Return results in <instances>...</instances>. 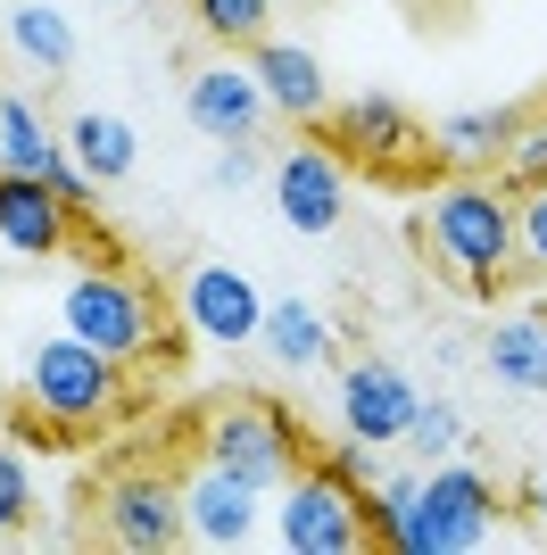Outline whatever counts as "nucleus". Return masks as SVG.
<instances>
[{
    "mask_svg": "<svg viewBox=\"0 0 547 555\" xmlns=\"http://www.w3.org/2000/svg\"><path fill=\"white\" fill-rule=\"evenodd\" d=\"M423 241L432 257L448 266L456 282H473V291H498V274L514 266V208H506V191L489 183H448L432 191V208H423Z\"/></svg>",
    "mask_w": 547,
    "mask_h": 555,
    "instance_id": "1",
    "label": "nucleus"
},
{
    "mask_svg": "<svg viewBox=\"0 0 547 555\" xmlns=\"http://www.w3.org/2000/svg\"><path fill=\"white\" fill-rule=\"evenodd\" d=\"M59 315H67L75 340H91L100 357H116V365H133V357L158 348V299H150L133 274H116V266L75 274L67 299H59Z\"/></svg>",
    "mask_w": 547,
    "mask_h": 555,
    "instance_id": "2",
    "label": "nucleus"
},
{
    "mask_svg": "<svg viewBox=\"0 0 547 555\" xmlns=\"http://www.w3.org/2000/svg\"><path fill=\"white\" fill-rule=\"evenodd\" d=\"M274 539L291 555H357V547H373L365 489L341 481L332 464H323V473H291V481H282V514H274Z\"/></svg>",
    "mask_w": 547,
    "mask_h": 555,
    "instance_id": "3",
    "label": "nucleus"
},
{
    "mask_svg": "<svg viewBox=\"0 0 547 555\" xmlns=\"http://www.w3.org/2000/svg\"><path fill=\"white\" fill-rule=\"evenodd\" d=\"M116 357H100L91 340H75V332H59V340H42L34 357H25V398H34V415L67 423V431H84V423H100L116 406Z\"/></svg>",
    "mask_w": 547,
    "mask_h": 555,
    "instance_id": "4",
    "label": "nucleus"
},
{
    "mask_svg": "<svg viewBox=\"0 0 547 555\" xmlns=\"http://www.w3.org/2000/svg\"><path fill=\"white\" fill-rule=\"evenodd\" d=\"M489 522H498V498H489V481L473 464H432L398 555H481L489 547Z\"/></svg>",
    "mask_w": 547,
    "mask_h": 555,
    "instance_id": "5",
    "label": "nucleus"
},
{
    "mask_svg": "<svg viewBox=\"0 0 547 555\" xmlns=\"http://www.w3.org/2000/svg\"><path fill=\"white\" fill-rule=\"evenodd\" d=\"M207 464H225V473H241L250 489H282L298 473V431L274 406H225V415L207 423Z\"/></svg>",
    "mask_w": 547,
    "mask_h": 555,
    "instance_id": "6",
    "label": "nucleus"
},
{
    "mask_svg": "<svg viewBox=\"0 0 547 555\" xmlns=\"http://www.w3.org/2000/svg\"><path fill=\"white\" fill-rule=\"evenodd\" d=\"M274 216H282L291 232H341L348 175H341V158H332L323 141H298V150L274 158Z\"/></svg>",
    "mask_w": 547,
    "mask_h": 555,
    "instance_id": "7",
    "label": "nucleus"
},
{
    "mask_svg": "<svg viewBox=\"0 0 547 555\" xmlns=\"http://www.w3.org/2000/svg\"><path fill=\"white\" fill-rule=\"evenodd\" d=\"M182 324L200 332V340H216V348H241V340L266 332V299H257L250 274H232V266L207 257V266L182 274Z\"/></svg>",
    "mask_w": 547,
    "mask_h": 555,
    "instance_id": "8",
    "label": "nucleus"
},
{
    "mask_svg": "<svg viewBox=\"0 0 547 555\" xmlns=\"http://www.w3.org/2000/svg\"><path fill=\"white\" fill-rule=\"evenodd\" d=\"M415 406H423V390H415L398 365H382V357H365V365L341 373V423L348 440H373V448H398L407 440Z\"/></svg>",
    "mask_w": 547,
    "mask_h": 555,
    "instance_id": "9",
    "label": "nucleus"
},
{
    "mask_svg": "<svg viewBox=\"0 0 547 555\" xmlns=\"http://www.w3.org/2000/svg\"><path fill=\"white\" fill-rule=\"evenodd\" d=\"M257 498H266V489H250L241 473L200 464V473L182 481V531L200 539V547H250L257 539Z\"/></svg>",
    "mask_w": 547,
    "mask_h": 555,
    "instance_id": "10",
    "label": "nucleus"
},
{
    "mask_svg": "<svg viewBox=\"0 0 547 555\" xmlns=\"http://www.w3.org/2000/svg\"><path fill=\"white\" fill-rule=\"evenodd\" d=\"M100 522H109L116 547H133V555H166L182 547V489L150 481V473H125V481L109 489V506H100Z\"/></svg>",
    "mask_w": 547,
    "mask_h": 555,
    "instance_id": "11",
    "label": "nucleus"
},
{
    "mask_svg": "<svg viewBox=\"0 0 547 555\" xmlns=\"http://www.w3.org/2000/svg\"><path fill=\"white\" fill-rule=\"evenodd\" d=\"M182 108H191V125H200L207 141H257L274 100L257 92L250 67H200V75H191V92H182Z\"/></svg>",
    "mask_w": 547,
    "mask_h": 555,
    "instance_id": "12",
    "label": "nucleus"
},
{
    "mask_svg": "<svg viewBox=\"0 0 547 555\" xmlns=\"http://www.w3.org/2000/svg\"><path fill=\"white\" fill-rule=\"evenodd\" d=\"M0 241L17 257H50L67 241V199L42 175H0Z\"/></svg>",
    "mask_w": 547,
    "mask_h": 555,
    "instance_id": "13",
    "label": "nucleus"
},
{
    "mask_svg": "<svg viewBox=\"0 0 547 555\" xmlns=\"http://www.w3.org/2000/svg\"><path fill=\"white\" fill-rule=\"evenodd\" d=\"M250 75H257V92H266V100H274L282 116H323V108H332V83H323V59H316L307 42H257Z\"/></svg>",
    "mask_w": 547,
    "mask_h": 555,
    "instance_id": "14",
    "label": "nucleus"
},
{
    "mask_svg": "<svg viewBox=\"0 0 547 555\" xmlns=\"http://www.w3.org/2000/svg\"><path fill=\"white\" fill-rule=\"evenodd\" d=\"M489 373H498L506 390H523V398H547V315L539 307L489 324Z\"/></svg>",
    "mask_w": 547,
    "mask_h": 555,
    "instance_id": "15",
    "label": "nucleus"
},
{
    "mask_svg": "<svg viewBox=\"0 0 547 555\" xmlns=\"http://www.w3.org/2000/svg\"><path fill=\"white\" fill-rule=\"evenodd\" d=\"M67 158L84 166L91 183H125V175H133V125L109 116V108L67 116Z\"/></svg>",
    "mask_w": 547,
    "mask_h": 555,
    "instance_id": "16",
    "label": "nucleus"
},
{
    "mask_svg": "<svg viewBox=\"0 0 547 555\" xmlns=\"http://www.w3.org/2000/svg\"><path fill=\"white\" fill-rule=\"evenodd\" d=\"M506 141H514V108H456L432 125V150L448 166H489L506 158Z\"/></svg>",
    "mask_w": 547,
    "mask_h": 555,
    "instance_id": "17",
    "label": "nucleus"
},
{
    "mask_svg": "<svg viewBox=\"0 0 547 555\" xmlns=\"http://www.w3.org/2000/svg\"><path fill=\"white\" fill-rule=\"evenodd\" d=\"M59 158V141H50L42 108L25 92H0V175H50Z\"/></svg>",
    "mask_w": 547,
    "mask_h": 555,
    "instance_id": "18",
    "label": "nucleus"
},
{
    "mask_svg": "<svg viewBox=\"0 0 547 555\" xmlns=\"http://www.w3.org/2000/svg\"><path fill=\"white\" fill-rule=\"evenodd\" d=\"M9 50L34 59L42 75H59V67H75V25L50 0H25V9H9Z\"/></svg>",
    "mask_w": 547,
    "mask_h": 555,
    "instance_id": "19",
    "label": "nucleus"
},
{
    "mask_svg": "<svg viewBox=\"0 0 547 555\" xmlns=\"http://www.w3.org/2000/svg\"><path fill=\"white\" fill-rule=\"evenodd\" d=\"M407 141H415V125L398 100H348L341 108V150H357V158H398Z\"/></svg>",
    "mask_w": 547,
    "mask_h": 555,
    "instance_id": "20",
    "label": "nucleus"
},
{
    "mask_svg": "<svg viewBox=\"0 0 547 555\" xmlns=\"http://www.w3.org/2000/svg\"><path fill=\"white\" fill-rule=\"evenodd\" d=\"M266 340H274V357H282V365H323V348H332V332H323V315L307 299H274L266 307Z\"/></svg>",
    "mask_w": 547,
    "mask_h": 555,
    "instance_id": "21",
    "label": "nucleus"
},
{
    "mask_svg": "<svg viewBox=\"0 0 547 555\" xmlns=\"http://www.w3.org/2000/svg\"><path fill=\"white\" fill-rule=\"evenodd\" d=\"M415 498H423V473H382V481H373V498H365V522H373V539H382V547H398V539H407V522H415Z\"/></svg>",
    "mask_w": 547,
    "mask_h": 555,
    "instance_id": "22",
    "label": "nucleus"
},
{
    "mask_svg": "<svg viewBox=\"0 0 547 555\" xmlns=\"http://www.w3.org/2000/svg\"><path fill=\"white\" fill-rule=\"evenodd\" d=\"M191 9H200V25L216 42H257L274 17V0H191Z\"/></svg>",
    "mask_w": 547,
    "mask_h": 555,
    "instance_id": "23",
    "label": "nucleus"
},
{
    "mask_svg": "<svg viewBox=\"0 0 547 555\" xmlns=\"http://www.w3.org/2000/svg\"><path fill=\"white\" fill-rule=\"evenodd\" d=\"M407 456H456V406H440V398H423V406H415Z\"/></svg>",
    "mask_w": 547,
    "mask_h": 555,
    "instance_id": "24",
    "label": "nucleus"
},
{
    "mask_svg": "<svg viewBox=\"0 0 547 555\" xmlns=\"http://www.w3.org/2000/svg\"><path fill=\"white\" fill-rule=\"evenodd\" d=\"M514 249H531L547 266V183H531L523 208H514Z\"/></svg>",
    "mask_w": 547,
    "mask_h": 555,
    "instance_id": "25",
    "label": "nucleus"
},
{
    "mask_svg": "<svg viewBox=\"0 0 547 555\" xmlns=\"http://www.w3.org/2000/svg\"><path fill=\"white\" fill-rule=\"evenodd\" d=\"M25 498H34V489H25V456L0 448V531H17V522H25Z\"/></svg>",
    "mask_w": 547,
    "mask_h": 555,
    "instance_id": "26",
    "label": "nucleus"
},
{
    "mask_svg": "<svg viewBox=\"0 0 547 555\" xmlns=\"http://www.w3.org/2000/svg\"><path fill=\"white\" fill-rule=\"evenodd\" d=\"M506 158L523 166L531 183H547V125H514V141H506Z\"/></svg>",
    "mask_w": 547,
    "mask_h": 555,
    "instance_id": "27",
    "label": "nucleus"
},
{
    "mask_svg": "<svg viewBox=\"0 0 547 555\" xmlns=\"http://www.w3.org/2000/svg\"><path fill=\"white\" fill-rule=\"evenodd\" d=\"M332 473H341V481H357V489H373V481H382V456H373V440H348L341 456H332Z\"/></svg>",
    "mask_w": 547,
    "mask_h": 555,
    "instance_id": "28",
    "label": "nucleus"
},
{
    "mask_svg": "<svg viewBox=\"0 0 547 555\" xmlns=\"http://www.w3.org/2000/svg\"><path fill=\"white\" fill-rule=\"evenodd\" d=\"M257 175V141H225V158H216V191H241Z\"/></svg>",
    "mask_w": 547,
    "mask_h": 555,
    "instance_id": "29",
    "label": "nucleus"
},
{
    "mask_svg": "<svg viewBox=\"0 0 547 555\" xmlns=\"http://www.w3.org/2000/svg\"><path fill=\"white\" fill-rule=\"evenodd\" d=\"M531 506H539V522H547V464H539V481H531Z\"/></svg>",
    "mask_w": 547,
    "mask_h": 555,
    "instance_id": "30",
    "label": "nucleus"
}]
</instances>
